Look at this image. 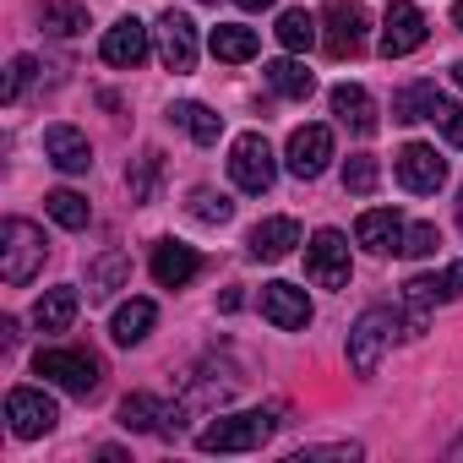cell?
<instances>
[{
	"mask_svg": "<svg viewBox=\"0 0 463 463\" xmlns=\"http://www.w3.org/2000/svg\"><path fill=\"white\" fill-rule=\"evenodd\" d=\"M436 279H441V300H458V295H463V262H452V268L436 273Z\"/></svg>",
	"mask_w": 463,
	"mask_h": 463,
	"instance_id": "obj_36",
	"label": "cell"
},
{
	"mask_svg": "<svg viewBox=\"0 0 463 463\" xmlns=\"http://www.w3.org/2000/svg\"><path fill=\"white\" fill-rule=\"evenodd\" d=\"M425 17H420V6L414 0H392L387 6V17H382V55L387 61H403V55H414L420 44H425Z\"/></svg>",
	"mask_w": 463,
	"mask_h": 463,
	"instance_id": "obj_11",
	"label": "cell"
},
{
	"mask_svg": "<svg viewBox=\"0 0 463 463\" xmlns=\"http://www.w3.org/2000/svg\"><path fill=\"white\" fill-rule=\"evenodd\" d=\"M436 246H441L436 223H409V229H403V251H409V257H430Z\"/></svg>",
	"mask_w": 463,
	"mask_h": 463,
	"instance_id": "obj_35",
	"label": "cell"
},
{
	"mask_svg": "<svg viewBox=\"0 0 463 463\" xmlns=\"http://www.w3.org/2000/svg\"><path fill=\"white\" fill-rule=\"evenodd\" d=\"M436 82H409L398 99H392V120H430V109H436Z\"/></svg>",
	"mask_w": 463,
	"mask_h": 463,
	"instance_id": "obj_27",
	"label": "cell"
},
{
	"mask_svg": "<svg viewBox=\"0 0 463 463\" xmlns=\"http://www.w3.org/2000/svg\"><path fill=\"white\" fill-rule=\"evenodd\" d=\"M452 23H458V33H463V0H452Z\"/></svg>",
	"mask_w": 463,
	"mask_h": 463,
	"instance_id": "obj_38",
	"label": "cell"
},
{
	"mask_svg": "<svg viewBox=\"0 0 463 463\" xmlns=\"http://www.w3.org/2000/svg\"><path fill=\"white\" fill-rule=\"evenodd\" d=\"M39 71V61L33 55H17L12 66H6V88H0V99H6V104H17L23 99V88H28V77Z\"/></svg>",
	"mask_w": 463,
	"mask_h": 463,
	"instance_id": "obj_34",
	"label": "cell"
},
{
	"mask_svg": "<svg viewBox=\"0 0 463 463\" xmlns=\"http://www.w3.org/2000/svg\"><path fill=\"white\" fill-rule=\"evenodd\" d=\"M44 207H50V218L61 223V229H88V218H93V207H88V196H77V191H50L44 196Z\"/></svg>",
	"mask_w": 463,
	"mask_h": 463,
	"instance_id": "obj_28",
	"label": "cell"
},
{
	"mask_svg": "<svg viewBox=\"0 0 463 463\" xmlns=\"http://www.w3.org/2000/svg\"><path fill=\"white\" fill-rule=\"evenodd\" d=\"M126 273H131L126 251H104L99 262H88V295H115L126 284Z\"/></svg>",
	"mask_w": 463,
	"mask_h": 463,
	"instance_id": "obj_26",
	"label": "cell"
},
{
	"mask_svg": "<svg viewBox=\"0 0 463 463\" xmlns=\"http://www.w3.org/2000/svg\"><path fill=\"white\" fill-rule=\"evenodd\" d=\"M322 44L333 61H349L365 50V6L360 0H327L322 6Z\"/></svg>",
	"mask_w": 463,
	"mask_h": 463,
	"instance_id": "obj_7",
	"label": "cell"
},
{
	"mask_svg": "<svg viewBox=\"0 0 463 463\" xmlns=\"http://www.w3.org/2000/svg\"><path fill=\"white\" fill-rule=\"evenodd\" d=\"M229 180H235L241 191H251V196L273 191V180H279V158H273V147H268L262 131H246L235 147H229Z\"/></svg>",
	"mask_w": 463,
	"mask_h": 463,
	"instance_id": "obj_5",
	"label": "cell"
},
{
	"mask_svg": "<svg viewBox=\"0 0 463 463\" xmlns=\"http://www.w3.org/2000/svg\"><path fill=\"white\" fill-rule=\"evenodd\" d=\"M153 50H158V61H164L175 77H185V71L196 66V23H191L185 12H164L158 28H153Z\"/></svg>",
	"mask_w": 463,
	"mask_h": 463,
	"instance_id": "obj_10",
	"label": "cell"
},
{
	"mask_svg": "<svg viewBox=\"0 0 463 463\" xmlns=\"http://www.w3.org/2000/svg\"><path fill=\"white\" fill-rule=\"evenodd\" d=\"M153 322H158V306H153V300H126V306L115 311V322H109V338L131 349V344H142V338L153 333Z\"/></svg>",
	"mask_w": 463,
	"mask_h": 463,
	"instance_id": "obj_21",
	"label": "cell"
},
{
	"mask_svg": "<svg viewBox=\"0 0 463 463\" xmlns=\"http://www.w3.org/2000/svg\"><path fill=\"white\" fill-rule=\"evenodd\" d=\"M452 82H458V88H463V61H458V66H452Z\"/></svg>",
	"mask_w": 463,
	"mask_h": 463,
	"instance_id": "obj_39",
	"label": "cell"
},
{
	"mask_svg": "<svg viewBox=\"0 0 463 463\" xmlns=\"http://www.w3.org/2000/svg\"><path fill=\"white\" fill-rule=\"evenodd\" d=\"M39 23H44L50 33H61V39H71V33H82V28H88V12L77 6V0H44Z\"/></svg>",
	"mask_w": 463,
	"mask_h": 463,
	"instance_id": "obj_29",
	"label": "cell"
},
{
	"mask_svg": "<svg viewBox=\"0 0 463 463\" xmlns=\"http://www.w3.org/2000/svg\"><path fill=\"white\" fill-rule=\"evenodd\" d=\"M120 425H126V430H158V425H164V403H158L153 392H131V398L120 403Z\"/></svg>",
	"mask_w": 463,
	"mask_h": 463,
	"instance_id": "obj_30",
	"label": "cell"
},
{
	"mask_svg": "<svg viewBox=\"0 0 463 463\" xmlns=\"http://www.w3.org/2000/svg\"><path fill=\"white\" fill-rule=\"evenodd\" d=\"M273 33H279V44H284L289 55H300V50H311V44H317V17H311L306 6H295V12H284V17H279V28H273Z\"/></svg>",
	"mask_w": 463,
	"mask_h": 463,
	"instance_id": "obj_25",
	"label": "cell"
},
{
	"mask_svg": "<svg viewBox=\"0 0 463 463\" xmlns=\"http://www.w3.org/2000/svg\"><path fill=\"white\" fill-rule=\"evenodd\" d=\"M452 458H458V463H463V436H458V441H452Z\"/></svg>",
	"mask_w": 463,
	"mask_h": 463,
	"instance_id": "obj_40",
	"label": "cell"
},
{
	"mask_svg": "<svg viewBox=\"0 0 463 463\" xmlns=\"http://www.w3.org/2000/svg\"><path fill=\"white\" fill-rule=\"evenodd\" d=\"M273 430H279V420H273L268 409H246V414L213 420V425L196 436V447H202V452H257Z\"/></svg>",
	"mask_w": 463,
	"mask_h": 463,
	"instance_id": "obj_2",
	"label": "cell"
},
{
	"mask_svg": "<svg viewBox=\"0 0 463 463\" xmlns=\"http://www.w3.org/2000/svg\"><path fill=\"white\" fill-rule=\"evenodd\" d=\"M430 120L441 126V137H447L452 147H463V104H452V99H436V109H430Z\"/></svg>",
	"mask_w": 463,
	"mask_h": 463,
	"instance_id": "obj_33",
	"label": "cell"
},
{
	"mask_svg": "<svg viewBox=\"0 0 463 463\" xmlns=\"http://www.w3.org/2000/svg\"><path fill=\"white\" fill-rule=\"evenodd\" d=\"M77 322V289H44L33 306V327L39 333H66Z\"/></svg>",
	"mask_w": 463,
	"mask_h": 463,
	"instance_id": "obj_23",
	"label": "cell"
},
{
	"mask_svg": "<svg viewBox=\"0 0 463 463\" xmlns=\"http://www.w3.org/2000/svg\"><path fill=\"white\" fill-rule=\"evenodd\" d=\"M262 317L284 333H300L311 327V300L300 284H262Z\"/></svg>",
	"mask_w": 463,
	"mask_h": 463,
	"instance_id": "obj_14",
	"label": "cell"
},
{
	"mask_svg": "<svg viewBox=\"0 0 463 463\" xmlns=\"http://www.w3.org/2000/svg\"><path fill=\"white\" fill-rule=\"evenodd\" d=\"M191 213L202 218V223H229V218H235V202H229L223 191H191Z\"/></svg>",
	"mask_w": 463,
	"mask_h": 463,
	"instance_id": "obj_31",
	"label": "cell"
},
{
	"mask_svg": "<svg viewBox=\"0 0 463 463\" xmlns=\"http://www.w3.org/2000/svg\"><path fill=\"white\" fill-rule=\"evenodd\" d=\"M300 246V223L295 218H262L257 229H251V241H246V251L257 257V262H279V257H289Z\"/></svg>",
	"mask_w": 463,
	"mask_h": 463,
	"instance_id": "obj_18",
	"label": "cell"
},
{
	"mask_svg": "<svg viewBox=\"0 0 463 463\" xmlns=\"http://www.w3.org/2000/svg\"><path fill=\"white\" fill-rule=\"evenodd\" d=\"M33 371H39L44 382H55L61 392H77V398H93L99 382H104V365H99V354H88V349H39Z\"/></svg>",
	"mask_w": 463,
	"mask_h": 463,
	"instance_id": "obj_3",
	"label": "cell"
},
{
	"mask_svg": "<svg viewBox=\"0 0 463 463\" xmlns=\"http://www.w3.org/2000/svg\"><path fill=\"white\" fill-rule=\"evenodd\" d=\"M333 115H338L354 137H371V131H376V104H371V93H365L360 82H338V88H333Z\"/></svg>",
	"mask_w": 463,
	"mask_h": 463,
	"instance_id": "obj_19",
	"label": "cell"
},
{
	"mask_svg": "<svg viewBox=\"0 0 463 463\" xmlns=\"http://www.w3.org/2000/svg\"><path fill=\"white\" fill-rule=\"evenodd\" d=\"M6 420H12V436L33 441V436L55 430L61 409H55V398H50L44 387H12V392H6Z\"/></svg>",
	"mask_w": 463,
	"mask_h": 463,
	"instance_id": "obj_9",
	"label": "cell"
},
{
	"mask_svg": "<svg viewBox=\"0 0 463 463\" xmlns=\"http://www.w3.org/2000/svg\"><path fill=\"white\" fill-rule=\"evenodd\" d=\"M207 44H213V55L218 61H229V66H241V61H251L257 55V28H241V23H218L213 33H207Z\"/></svg>",
	"mask_w": 463,
	"mask_h": 463,
	"instance_id": "obj_22",
	"label": "cell"
},
{
	"mask_svg": "<svg viewBox=\"0 0 463 463\" xmlns=\"http://www.w3.org/2000/svg\"><path fill=\"white\" fill-rule=\"evenodd\" d=\"M376 175H382V169H376V158H371V153H354V158L344 164V191L371 196V191H376Z\"/></svg>",
	"mask_w": 463,
	"mask_h": 463,
	"instance_id": "obj_32",
	"label": "cell"
},
{
	"mask_svg": "<svg viewBox=\"0 0 463 463\" xmlns=\"http://www.w3.org/2000/svg\"><path fill=\"white\" fill-rule=\"evenodd\" d=\"M262 71H268L273 93H284V99H295V104H306V99H311V88H317V77H311V71H306L295 55H284V61H268Z\"/></svg>",
	"mask_w": 463,
	"mask_h": 463,
	"instance_id": "obj_24",
	"label": "cell"
},
{
	"mask_svg": "<svg viewBox=\"0 0 463 463\" xmlns=\"http://www.w3.org/2000/svg\"><path fill=\"white\" fill-rule=\"evenodd\" d=\"M44 158L61 169V175H88L93 169V147L77 126H50L44 131Z\"/></svg>",
	"mask_w": 463,
	"mask_h": 463,
	"instance_id": "obj_16",
	"label": "cell"
},
{
	"mask_svg": "<svg viewBox=\"0 0 463 463\" xmlns=\"http://www.w3.org/2000/svg\"><path fill=\"white\" fill-rule=\"evenodd\" d=\"M196 273H202V257H196L191 246H180V241H158V246H153V279H158L164 289H185Z\"/></svg>",
	"mask_w": 463,
	"mask_h": 463,
	"instance_id": "obj_17",
	"label": "cell"
},
{
	"mask_svg": "<svg viewBox=\"0 0 463 463\" xmlns=\"http://www.w3.org/2000/svg\"><path fill=\"white\" fill-rule=\"evenodd\" d=\"M349 273H354L349 241L338 235V229H317L311 246H306V279L317 289H349Z\"/></svg>",
	"mask_w": 463,
	"mask_h": 463,
	"instance_id": "obj_6",
	"label": "cell"
},
{
	"mask_svg": "<svg viewBox=\"0 0 463 463\" xmlns=\"http://www.w3.org/2000/svg\"><path fill=\"white\" fill-rule=\"evenodd\" d=\"M403 218L392 213V207H371V213H360V223H354V241L371 251V257H387V251H403Z\"/></svg>",
	"mask_w": 463,
	"mask_h": 463,
	"instance_id": "obj_15",
	"label": "cell"
},
{
	"mask_svg": "<svg viewBox=\"0 0 463 463\" xmlns=\"http://www.w3.org/2000/svg\"><path fill=\"white\" fill-rule=\"evenodd\" d=\"M147 50H153V28H142L137 17H120L115 28H104V44H99L104 66H120V71H137Z\"/></svg>",
	"mask_w": 463,
	"mask_h": 463,
	"instance_id": "obj_13",
	"label": "cell"
},
{
	"mask_svg": "<svg viewBox=\"0 0 463 463\" xmlns=\"http://www.w3.org/2000/svg\"><path fill=\"white\" fill-rule=\"evenodd\" d=\"M398 327H403V322H398V311H387V306L360 311V322L349 327V365H354V376H376V365H382V354H387V344H392Z\"/></svg>",
	"mask_w": 463,
	"mask_h": 463,
	"instance_id": "obj_4",
	"label": "cell"
},
{
	"mask_svg": "<svg viewBox=\"0 0 463 463\" xmlns=\"http://www.w3.org/2000/svg\"><path fill=\"white\" fill-rule=\"evenodd\" d=\"M50 246H44V229L28 218H6L0 223V279L6 284H28L44 268Z\"/></svg>",
	"mask_w": 463,
	"mask_h": 463,
	"instance_id": "obj_1",
	"label": "cell"
},
{
	"mask_svg": "<svg viewBox=\"0 0 463 463\" xmlns=\"http://www.w3.org/2000/svg\"><path fill=\"white\" fill-rule=\"evenodd\" d=\"M284 164H289L295 180H317L333 164V131L327 126H295V137L284 147Z\"/></svg>",
	"mask_w": 463,
	"mask_h": 463,
	"instance_id": "obj_12",
	"label": "cell"
},
{
	"mask_svg": "<svg viewBox=\"0 0 463 463\" xmlns=\"http://www.w3.org/2000/svg\"><path fill=\"white\" fill-rule=\"evenodd\" d=\"M169 126H180L191 142H202V147H213L218 137H223V115H213L207 104H196V99H180V104H169Z\"/></svg>",
	"mask_w": 463,
	"mask_h": 463,
	"instance_id": "obj_20",
	"label": "cell"
},
{
	"mask_svg": "<svg viewBox=\"0 0 463 463\" xmlns=\"http://www.w3.org/2000/svg\"><path fill=\"white\" fill-rule=\"evenodd\" d=\"M392 169H398V185L414 191V196H436V191L447 185V158H441L430 142H409V147H398Z\"/></svg>",
	"mask_w": 463,
	"mask_h": 463,
	"instance_id": "obj_8",
	"label": "cell"
},
{
	"mask_svg": "<svg viewBox=\"0 0 463 463\" xmlns=\"http://www.w3.org/2000/svg\"><path fill=\"white\" fill-rule=\"evenodd\" d=\"M458 229H463V191H458Z\"/></svg>",
	"mask_w": 463,
	"mask_h": 463,
	"instance_id": "obj_41",
	"label": "cell"
},
{
	"mask_svg": "<svg viewBox=\"0 0 463 463\" xmlns=\"http://www.w3.org/2000/svg\"><path fill=\"white\" fill-rule=\"evenodd\" d=\"M235 6H241V12H268L273 0H235Z\"/></svg>",
	"mask_w": 463,
	"mask_h": 463,
	"instance_id": "obj_37",
	"label": "cell"
}]
</instances>
